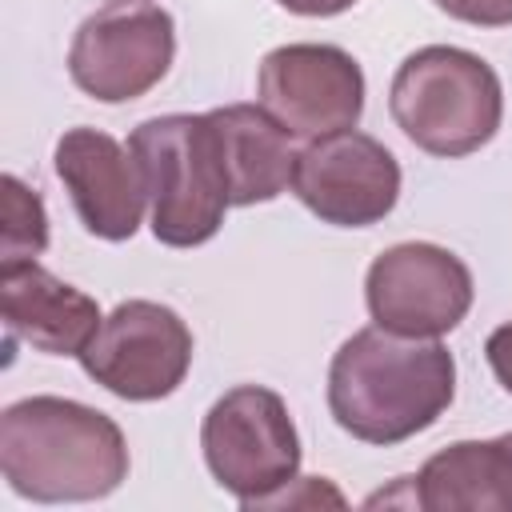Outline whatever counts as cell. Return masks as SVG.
I'll list each match as a JSON object with an SVG mask.
<instances>
[{
    "mask_svg": "<svg viewBox=\"0 0 512 512\" xmlns=\"http://www.w3.org/2000/svg\"><path fill=\"white\" fill-rule=\"evenodd\" d=\"M456 396V360L440 340L364 328L328 368L332 420L364 444H400L436 424Z\"/></svg>",
    "mask_w": 512,
    "mask_h": 512,
    "instance_id": "obj_1",
    "label": "cell"
},
{
    "mask_svg": "<svg viewBox=\"0 0 512 512\" xmlns=\"http://www.w3.org/2000/svg\"><path fill=\"white\" fill-rule=\"evenodd\" d=\"M0 472L24 500H100L128 476V444L112 416L64 400L28 396L0 416Z\"/></svg>",
    "mask_w": 512,
    "mask_h": 512,
    "instance_id": "obj_2",
    "label": "cell"
},
{
    "mask_svg": "<svg viewBox=\"0 0 512 512\" xmlns=\"http://www.w3.org/2000/svg\"><path fill=\"white\" fill-rule=\"evenodd\" d=\"M392 120L428 156H468L484 148L504 116V88L488 60L452 44L412 52L388 92Z\"/></svg>",
    "mask_w": 512,
    "mask_h": 512,
    "instance_id": "obj_3",
    "label": "cell"
},
{
    "mask_svg": "<svg viewBox=\"0 0 512 512\" xmlns=\"http://www.w3.org/2000/svg\"><path fill=\"white\" fill-rule=\"evenodd\" d=\"M128 148L144 176L152 236L168 248H196L212 240L224 224L228 184L208 112L152 116L128 136Z\"/></svg>",
    "mask_w": 512,
    "mask_h": 512,
    "instance_id": "obj_4",
    "label": "cell"
},
{
    "mask_svg": "<svg viewBox=\"0 0 512 512\" xmlns=\"http://www.w3.org/2000/svg\"><path fill=\"white\" fill-rule=\"evenodd\" d=\"M200 448L216 484L244 508L292 488L300 472V436L288 404L260 384H240L208 408Z\"/></svg>",
    "mask_w": 512,
    "mask_h": 512,
    "instance_id": "obj_5",
    "label": "cell"
},
{
    "mask_svg": "<svg viewBox=\"0 0 512 512\" xmlns=\"http://www.w3.org/2000/svg\"><path fill=\"white\" fill-rule=\"evenodd\" d=\"M176 56V24L160 4L108 0L72 36L68 76L100 104H128L156 88Z\"/></svg>",
    "mask_w": 512,
    "mask_h": 512,
    "instance_id": "obj_6",
    "label": "cell"
},
{
    "mask_svg": "<svg viewBox=\"0 0 512 512\" xmlns=\"http://www.w3.org/2000/svg\"><path fill=\"white\" fill-rule=\"evenodd\" d=\"M80 364L120 400H164L188 376L192 332L168 304L124 300L100 320Z\"/></svg>",
    "mask_w": 512,
    "mask_h": 512,
    "instance_id": "obj_7",
    "label": "cell"
},
{
    "mask_svg": "<svg viewBox=\"0 0 512 512\" xmlns=\"http://www.w3.org/2000/svg\"><path fill=\"white\" fill-rule=\"evenodd\" d=\"M364 300L376 328L396 336L440 340L472 308V272L456 252L408 240L372 260Z\"/></svg>",
    "mask_w": 512,
    "mask_h": 512,
    "instance_id": "obj_8",
    "label": "cell"
},
{
    "mask_svg": "<svg viewBox=\"0 0 512 512\" xmlns=\"http://www.w3.org/2000/svg\"><path fill=\"white\" fill-rule=\"evenodd\" d=\"M292 192L324 224L368 228L396 208L400 164L376 136L344 128L296 152Z\"/></svg>",
    "mask_w": 512,
    "mask_h": 512,
    "instance_id": "obj_9",
    "label": "cell"
},
{
    "mask_svg": "<svg viewBox=\"0 0 512 512\" xmlns=\"http://www.w3.org/2000/svg\"><path fill=\"white\" fill-rule=\"evenodd\" d=\"M260 108L288 136H332L364 112V72L336 44H284L260 60Z\"/></svg>",
    "mask_w": 512,
    "mask_h": 512,
    "instance_id": "obj_10",
    "label": "cell"
},
{
    "mask_svg": "<svg viewBox=\"0 0 512 512\" xmlns=\"http://www.w3.org/2000/svg\"><path fill=\"white\" fill-rule=\"evenodd\" d=\"M56 176L64 180L80 224L100 240H128L144 216V176L116 136L100 128H68L56 140Z\"/></svg>",
    "mask_w": 512,
    "mask_h": 512,
    "instance_id": "obj_11",
    "label": "cell"
},
{
    "mask_svg": "<svg viewBox=\"0 0 512 512\" xmlns=\"http://www.w3.org/2000/svg\"><path fill=\"white\" fill-rule=\"evenodd\" d=\"M0 316L8 340H24L44 356H80L100 328V304L44 272L36 260L0 264Z\"/></svg>",
    "mask_w": 512,
    "mask_h": 512,
    "instance_id": "obj_12",
    "label": "cell"
},
{
    "mask_svg": "<svg viewBox=\"0 0 512 512\" xmlns=\"http://www.w3.org/2000/svg\"><path fill=\"white\" fill-rule=\"evenodd\" d=\"M208 120L216 136L220 172L228 184V204L248 208L276 200L284 188H292L296 152L288 144V132L260 104L212 108Z\"/></svg>",
    "mask_w": 512,
    "mask_h": 512,
    "instance_id": "obj_13",
    "label": "cell"
},
{
    "mask_svg": "<svg viewBox=\"0 0 512 512\" xmlns=\"http://www.w3.org/2000/svg\"><path fill=\"white\" fill-rule=\"evenodd\" d=\"M412 480V504L428 512H512V432L456 440Z\"/></svg>",
    "mask_w": 512,
    "mask_h": 512,
    "instance_id": "obj_14",
    "label": "cell"
},
{
    "mask_svg": "<svg viewBox=\"0 0 512 512\" xmlns=\"http://www.w3.org/2000/svg\"><path fill=\"white\" fill-rule=\"evenodd\" d=\"M0 264H12V260H36L44 248H48V212H44V200L20 184L16 176H4L0 180Z\"/></svg>",
    "mask_w": 512,
    "mask_h": 512,
    "instance_id": "obj_15",
    "label": "cell"
},
{
    "mask_svg": "<svg viewBox=\"0 0 512 512\" xmlns=\"http://www.w3.org/2000/svg\"><path fill=\"white\" fill-rule=\"evenodd\" d=\"M436 8L448 12L452 20L480 24V28H504V24H512V0H436Z\"/></svg>",
    "mask_w": 512,
    "mask_h": 512,
    "instance_id": "obj_16",
    "label": "cell"
},
{
    "mask_svg": "<svg viewBox=\"0 0 512 512\" xmlns=\"http://www.w3.org/2000/svg\"><path fill=\"white\" fill-rule=\"evenodd\" d=\"M484 352H488V364H492L496 380L512 392V320H508V324H500V328L488 336Z\"/></svg>",
    "mask_w": 512,
    "mask_h": 512,
    "instance_id": "obj_17",
    "label": "cell"
},
{
    "mask_svg": "<svg viewBox=\"0 0 512 512\" xmlns=\"http://www.w3.org/2000/svg\"><path fill=\"white\" fill-rule=\"evenodd\" d=\"M276 4L296 16H336V12H348L356 0H276Z\"/></svg>",
    "mask_w": 512,
    "mask_h": 512,
    "instance_id": "obj_18",
    "label": "cell"
}]
</instances>
